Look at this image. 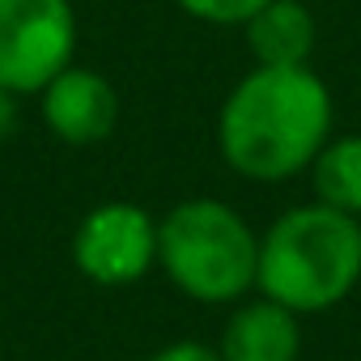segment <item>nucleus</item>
Returning <instances> with one entry per match:
<instances>
[{
  "label": "nucleus",
  "mask_w": 361,
  "mask_h": 361,
  "mask_svg": "<svg viewBox=\"0 0 361 361\" xmlns=\"http://www.w3.org/2000/svg\"><path fill=\"white\" fill-rule=\"evenodd\" d=\"M0 361H5V357H0Z\"/></svg>",
  "instance_id": "nucleus-13"
},
{
  "label": "nucleus",
  "mask_w": 361,
  "mask_h": 361,
  "mask_svg": "<svg viewBox=\"0 0 361 361\" xmlns=\"http://www.w3.org/2000/svg\"><path fill=\"white\" fill-rule=\"evenodd\" d=\"M310 183H314L319 204L361 217V136L327 140L319 157L310 161Z\"/></svg>",
  "instance_id": "nucleus-9"
},
{
  "label": "nucleus",
  "mask_w": 361,
  "mask_h": 361,
  "mask_svg": "<svg viewBox=\"0 0 361 361\" xmlns=\"http://www.w3.org/2000/svg\"><path fill=\"white\" fill-rule=\"evenodd\" d=\"M361 285V217L319 200L281 213L259 234L255 293L293 314H323Z\"/></svg>",
  "instance_id": "nucleus-2"
},
{
  "label": "nucleus",
  "mask_w": 361,
  "mask_h": 361,
  "mask_svg": "<svg viewBox=\"0 0 361 361\" xmlns=\"http://www.w3.org/2000/svg\"><path fill=\"white\" fill-rule=\"evenodd\" d=\"M39 115L60 145H102L119 123V90L102 73L68 64L56 81L39 90Z\"/></svg>",
  "instance_id": "nucleus-6"
},
{
  "label": "nucleus",
  "mask_w": 361,
  "mask_h": 361,
  "mask_svg": "<svg viewBox=\"0 0 361 361\" xmlns=\"http://www.w3.org/2000/svg\"><path fill=\"white\" fill-rule=\"evenodd\" d=\"M157 268L192 302H243L259 276V234L213 196L178 200L157 217Z\"/></svg>",
  "instance_id": "nucleus-3"
},
{
  "label": "nucleus",
  "mask_w": 361,
  "mask_h": 361,
  "mask_svg": "<svg viewBox=\"0 0 361 361\" xmlns=\"http://www.w3.org/2000/svg\"><path fill=\"white\" fill-rule=\"evenodd\" d=\"M243 39L259 68H306L314 56L319 26L302 0H268L243 26Z\"/></svg>",
  "instance_id": "nucleus-8"
},
{
  "label": "nucleus",
  "mask_w": 361,
  "mask_h": 361,
  "mask_svg": "<svg viewBox=\"0 0 361 361\" xmlns=\"http://www.w3.org/2000/svg\"><path fill=\"white\" fill-rule=\"evenodd\" d=\"M77 56L73 0H0V85L39 94Z\"/></svg>",
  "instance_id": "nucleus-4"
},
{
  "label": "nucleus",
  "mask_w": 361,
  "mask_h": 361,
  "mask_svg": "<svg viewBox=\"0 0 361 361\" xmlns=\"http://www.w3.org/2000/svg\"><path fill=\"white\" fill-rule=\"evenodd\" d=\"M331 90L306 68H251L221 102L217 149L251 183H285L310 170L331 140Z\"/></svg>",
  "instance_id": "nucleus-1"
},
{
  "label": "nucleus",
  "mask_w": 361,
  "mask_h": 361,
  "mask_svg": "<svg viewBox=\"0 0 361 361\" xmlns=\"http://www.w3.org/2000/svg\"><path fill=\"white\" fill-rule=\"evenodd\" d=\"M149 361H221L217 344H200V340H174L166 348H157Z\"/></svg>",
  "instance_id": "nucleus-11"
},
{
  "label": "nucleus",
  "mask_w": 361,
  "mask_h": 361,
  "mask_svg": "<svg viewBox=\"0 0 361 361\" xmlns=\"http://www.w3.org/2000/svg\"><path fill=\"white\" fill-rule=\"evenodd\" d=\"M221 361H298L302 353V314L255 293L234 306L217 340Z\"/></svg>",
  "instance_id": "nucleus-7"
},
{
  "label": "nucleus",
  "mask_w": 361,
  "mask_h": 361,
  "mask_svg": "<svg viewBox=\"0 0 361 361\" xmlns=\"http://www.w3.org/2000/svg\"><path fill=\"white\" fill-rule=\"evenodd\" d=\"M73 264L102 289L145 281L157 268V217L136 200H102L73 230Z\"/></svg>",
  "instance_id": "nucleus-5"
},
{
  "label": "nucleus",
  "mask_w": 361,
  "mask_h": 361,
  "mask_svg": "<svg viewBox=\"0 0 361 361\" xmlns=\"http://www.w3.org/2000/svg\"><path fill=\"white\" fill-rule=\"evenodd\" d=\"M18 102H22V94H13V90L0 85V140H9L13 128H18V115H22Z\"/></svg>",
  "instance_id": "nucleus-12"
},
{
  "label": "nucleus",
  "mask_w": 361,
  "mask_h": 361,
  "mask_svg": "<svg viewBox=\"0 0 361 361\" xmlns=\"http://www.w3.org/2000/svg\"><path fill=\"white\" fill-rule=\"evenodd\" d=\"M174 5L209 26H247L268 0H174Z\"/></svg>",
  "instance_id": "nucleus-10"
}]
</instances>
